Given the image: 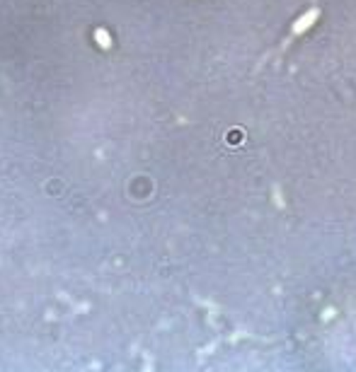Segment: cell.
Instances as JSON below:
<instances>
[{"label": "cell", "mask_w": 356, "mask_h": 372, "mask_svg": "<svg viewBox=\"0 0 356 372\" xmlns=\"http://www.w3.org/2000/svg\"><path fill=\"white\" fill-rule=\"evenodd\" d=\"M320 19V8H310V10H305V13L301 15V17L293 22V27H291V34L293 37H301V34L308 32L310 27H313L315 22Z\"/></svg>", "instance_id": "cell-1"}, {"label": "cell", "mask_w": 356, "mask_h": 372, "mask_svg": "<svg viewBox=\"0 0 356 372\" xmlns=\"http://www.w3.org/2000/svg\"><path fill=\"white\" fill-rule=\"evenodd\" d=\"M274 201H277V203H279V206H281V208H284V198H281V188H279V186H274Z\"/></svg>", "instance_id": "cell-2"}]
</instances>
